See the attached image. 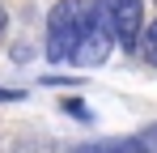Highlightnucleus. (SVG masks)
<instances>
[{
  "mask_svg": "<svg viewBox=\"0 0 157 153\" xmlns=\"http://www.w3.org/2000/svg\"><path fill=\"white\" fill-rule=\"evenodd\" d=\"M77 153H136V140H102V145H85Z\"/></svg>",
  "mask_w": 157,
  "mask_h": 153,
  "instance_id": "nucleus-4",
  "label": "nucleus"
},
{
  "mask_svg": "<svg viewBox=\"0 0 157 153\" xmlns=\"http://www.w3.org/2000/svg\"><path fill=\"white\" fill-rule=\"evenodd\" d=\"M94 13L115 34L119 47H128V51L140 47V38H144V0H94Z\"/></svg>",
  "mask_w": 157,
  "mask_h": 153,
  "instance_id": "nucleus-2",
  "label": "nucleus"
},
{
  "mask_svg": "<svg viewBox=\"0 0 157 153\" xmlns=\"http://www.w3.org/2000/svg\"><path fill=\"white\" fill-rule=\"evenodd\" d=\"M17 98H26V94H21V89H4V85H0V102H17Z\"/></svg>",
  "mask_w": 157,
  "mask_h": 153,
  "instance_id": "nucleus-7",
  "label": "nucleus"
},
{
  "mask_svg": "<svg viewBox=\"0 0 157 153\" xmlns=\"http://www.w3.org/2000/svg\"><path fill=\"white\" fill-rule=\"evenodd\" d=\"M98 13L85 0H59L47 13V60L51 64H72L77 47L85 43V34L94 30Z\"/></svg>",
  "mask_w": 157,
  "mask_h": 153,
  "instance_id": "nucleus-1",
  "label": "nucleus"
},
{
  "mask_svg": "<svg viewBox=\"0 0 157 153\" xmlns=\"http://www.w3.org/2000/svg\"><path fill=\"white\" fill-rule=\"evenodd\" d=\"M140 145H144V149H153V153H157V124H153V128H144V132H140Z\"/></svg>",
  "mask_w": 157,
  "mask_h": 153,
  "instance_id": "nucleus-6",
  "label": "nucleus"
},
{
  "mask_svg": "<svg viewBox=\"0 0 157 153\" xmlns=\"http://www.w3.org/2000/svg\"><path fill=\"white\" fill-rule=\"evenodd\" d=\"M136 51H140V55H144V60L157 68V17L144 26V38H140V47H136Z\"/></svg>",
  "mask_w": 157,
  "mask_h": 153,
  "instance_id": "nucleus-3",
  "label": "nucleus"
},
{
  "mask_svg": "<svg viewBox=\"0 0 157 153\" xmlns=\"http://www.w3.org/2000/svg\"><path fill=\"white\" fill-rule=\"evenodd\" d=\"M136 153H153V149H144V145H140V140H136Z\"/></svg>",
  "mask_w": 157,
  "mask_h": 153,
  "instance_id": "nucleus-8",
  "label": "nucleus"
},
{
  "mask_svg": "<svg viewBox=\"0 0 157 153\" xmlns=\"http://www.w3.org/2000/svg\"><path fill=\"white\" fill-rule=\"evenodd\" d=\"M0 30H4V9H0Z\"/></svg>",
  "mask_w": 157,
  "mask_h": 153,
  "instance_id": "nucleus-9",
  "label": "nucleus"
},
{
  "mask_svg": "<svg viewBox=\"0 0 157 153\" xmlns=\"http://www.w3.org/2000/svg\"><path fill=\"white\" fill-rule=\"evenodd\" d=\"M64 111H68V115H77V119H94V111H89L81 98H64Z\"/></svg>",
  "mask_w": 157,
  "mask_h": 153,
  "instance_id": "nucleus-5",
  "label": "nucleus"
}]
</instances>
